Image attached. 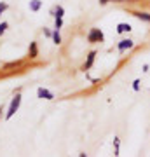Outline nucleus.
I'll use <instances>...</instances> for the list:
<instances>
[{"label": "nucleus", "mask_w": 150, "mask_h": 157, "mask_svg": "<svg viewBox=\"0 0 150 157\" xmlns=\"http://www.w3.org/2000/svg\"><path fill=\"white\" fill-rule=\"evenodd\" d=\"M94 56H96V52H91L87 56V63L84 65V70H87V68H91V65H93V61H94Z\"/></svg>", "instance_id": "nucleus-5"}, {"label": "nucleus", "mask_w": 150, "mask_h": 157, "mask_svg": "<svg viewBox=\"0 0 150 157\" xmlns=\"http://www.w3.org/2000/svg\"><path fill=\"white\" fill-rule=\"evenodd\" d=\"M63 16V7H58L56 9V17H61Z\"/></svg>", "instance_id": "nucleus-12"}, {"label": "nucleus", "mask_w": 150, "mask_h": 157, "mask_svg": "<svg viewBox=\"0 0 150 157\" xmlns=\"http://www.w3.org/2000/svg\"><path fill=\"white\" fill-rule=\"evenodd\" d=\"M6 9H7V4L6 2H0V16H2V12L6 11Z\"/></svg>", "instance_id": "nucleus-11"}, {"label": "nucleus", "mask_w": 150, "mask_h": 157, "mask_svg": "<svg viewBox=\"0 0 150 157\" xmlns=\"http://www.w3.org/2000/svg\"><path fill=\"white\" fill-rule=\"evenodd\" d=\"M52 39H54V42H56V44H60V42H61V37H60V33H58V32H54V35H52Z\"/></svg>", "instance_id": "nucleus-9"}, {"label": "nucleus", "mask_w": 150, "mask_h": 157, "mask_svg": "<svg viewBox=\"0 0 150 157\" xmlns=\"http://www.w3.org/2000/svg\"><path fill=\"white\" fill-rule=\"evenodd\" d=\"M19 103H21V96L19 94H16V98H12V101H11V107H9V110H7V115L6 117L7 119H11L14 113L17 112V108H19Z\"/></svg>", "instance_id": "nucleus-1"}, {"label": "nucleus", "mask_w": 150, "mask_h": 157, "mask_svg": "<svg viewBox=\"0 0 150 157\" xmlns=\"http://www.w3.org/2000/svg\"><path fill=\"white\" fill-rule=\"evenodd\" d=\"M40 7V0H30V9L32 11H39Z\"/></svg>", "instance_id": "nucleus-8"}, {"label": "nucleus", "mask_w": 150, "mask_h": 157, "mask_svg": "<svg viewBox=\"0 0 150 157\" xmlns=\"http://www.w3.org/2000/svg\"><path fill=\"white\" fill-rule=\"evenodd\" d=\"M39 98H42V100H52L54 96H52V93H49L47 89L40 87V89H39Z\"/></svg>", "instance_id": "nucleus-3"}, {"label": "nucleus", "mask_w": 150, "mask_h": 157, "mask_svg": "<svg viewBox=\"0 0 150 157\" xmlns=\"http://www.w3.org/2000/svg\"><path fill=\"white\" fill-rule=\"evenodd\" d=\"M129 30H131V26L126 25V23H121V25L117 26V32H119V33H124V32H129Z\"/></svg>", "instance_id": "nucleus-6"}, {"label": "nucleus", "mask_w": 150, "mask_h": 157, "mask_svg": "<svg viewBox=\"0 0 150 157\" xmlns=\"http://www.w3.org/2000/svg\"><path fill=\"white\" fill-rule=\"evenodd\" d=\"M134 89H140V80H134V86H133Z\"/></svg>", "instance_id": "nucleus-15"}, {"label": "nucleus", "mask_w": 150, "mask_h": 157, "mask_svg": "<svg viewBox=\"0 0 150 157\" xmlns=\"http://www.w3.org/2000/svg\"><path fill=\"white\" fill-rule=\"evenodd\" d=\"M35 54H37V47H35V44H32V52H30V56L35 58Z\"/></svg>", "instance_id": "nucleus-13"}, {"label": "nucleus", "mask_w": 150, "mask_h": 157, "mask_svg": "<svg viewBox=\"0 0 150 157\" xmlns=\"http://www.w3.org/2000/svg\"><path fill=\"white\" fill-rule=\"evenodd\" d=\"M61 26V17H56V28H60Z\"/></svg>", "instance_id": "nucleus-14"}, {"label": "nucleus", "mask_w": 150, "mask_h": 157, "mask_svg": "<svg viewBox=\"0 0 150 157\" xmlns=\"http://www.w3.org/2000/svg\"><path fill=\"white\" fill-rule=\"evenodd\" d=\"M134 16L140 17V19H143V21L150 23V14H147V12H134Z\"/></svg>", "instance_id": "nucleus-7"}, {"label": "nucleus", "mask_w": 150, "mask_h": 157, "mask_svg": "<svg viewBox=\"0 0 150 157\" xmlns=\"http://www.w3.org/2000/svg\"><path fill=\"white\" fill-rule=\"evenodd\" d=\"M6 28H7V23L4 21V23H0V35L4 33V32H6Z\"/></svg>", "instance_id": "nucleus-10"}, {"label": "nucleus", "mask_w": 150, "mask_h": 157, "mask_svg": "<svg viewBox=\"0 0 150 157\" xmlns=\"http://www.w3.org/2000/svg\"><path fill=\"white\" fill-rule=\"evenodd\" d=\"M89 42H101L103 40V32L100 28H93L89 32V37H87Z\"/></svg>", "instance_id": "nucleus-2"}, {"label": "nucleus", "mask_w": 150, "mask_h": 157, "mask_svg": "<svg viewBox=\"0 0 150 157\" xmlns=\"http://www.w3.org/2000/svg\"><path fill=\"white\" fill-rule=\"evenodd\" d=\"M129 47H133V40H122V42L119 44V51L129 49Z\"/></svg>", "instance_id": "nucleus-4"}]
</instances>
